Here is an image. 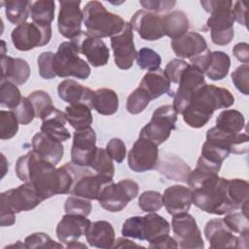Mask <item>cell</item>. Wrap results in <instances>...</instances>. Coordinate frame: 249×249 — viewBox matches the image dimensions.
Masks as SVG:
<instances>
[{"label":"cell","instance_id":"74e56055","mask_svg":"<svg viewBox=\"0 0 249 249\" xmlns=\"http://www.w3.org/2000/svg\"><path fill=\"white\" fill-rule=\"evenodd\" d=\"M227 189L229 198L234 210L241 209L245 203H248L249 184L247 181L239 178L228 179Z\"/></svg>","mask_w":249,"mask_h":249},{"label":"cell","instance_id":"2e32d148","mask_svg":"<svg viewBox=\"0 0 249 249\" xmlns=\"http://www.w3.org/2000/svg\"><path fill=\"white\" fill-rule=\"evenodd\" d=\"M96 134L93 128L87 127L76 130L71 147V161L77 166H89L96 150Z\"/></svg>","mask_w":249,"mask_h":249},{"label":"cell","instance_id":"277c9868","mask_svg":"<svg viewBox=\"0 0 249 249\" xmlns=\"http://www.w3.org/2000/svg\"><path fill=\"white\" fill-rule=\"evenodd\" d=\"M232 1L228 0L200 1L202 8L210 14L206 25L210 29L211 40L215 45L226 46L233 38V22L235 19L232 13Z\"/></svg>","mask_w":249,"mask_h":249},{"label":"cell","instance_id":"8fae6325","mask_svg":"<svg viewBox=\"0 0 249 249\" xmlns=\"http://www.w3.org/2000/svg\"><path fill=\"white\" fill-rule=\"evenodd\" d=\"M178 84L179 87L174 94L172 106L177 114H182L191 102L195 93L201 87L206 85L204 73L197 67L189 64L183 72Z\"/></svg>","mask_w":249,"mask_h":249},{"label":"cell","instance_id":"f5cc1de1","mask_svg":"<svg viewBox=\"0 0 249 249\" xmlns=\"http://www.w3.org/2000/svg\"><path fill=\"white\" fill-rule=\"evenodd\" d=\"M142 221L143 216L129 217L123 224L122 234L124 237H131L139 240H144L142 232Z\"/></svg>","mask_w":249,"mask_h":249},{"label":"cell","instance_id":"680465c9","mask_svg":"<svg viewBox=\"0 0 249 249\" xmlns=\"http://www.w3.org/2000/svg\"><path fill=\"white\" fill-rule=\"evenodd\" d=\"M176 4L175 1L167 0H141L140 5L152 13H162L170 10Z\"/></svg>","mask_w":249,"mask_h":249},{"label":"cell","instance_id":"30bf717a","mask_svg":"<svg viewBox=\"0 0 249 249\" xmlns=\"http://www.w3.org/2000/svg\"><path fill=\"white\" fill-rule=\"evenodd\" d=\"M171 228L178 247L184 249H202L204 247L201 231L195 218L188 212L174 215Z\"/></svg>","mask_w":249,"mask_h":249},{"label":"cell","instance_id":"8992f818","mask_svg":"<svg viewBox=\"0 0 249 249\" xmlns=\"http://www.w3.org/2000/svg\"><path fill=\"white\" fill-rule=\"evenodd\" d=\"M53 68L56 76L60 78L76 77L86 80L90 75L89 64L79 56V52L70 42H62L53 55Z\"/></svg>","mask_w":249,"mask_h":249},{"label":"cell","instance_id":"9c48e42d","mask_svg":"<svg viewBox=\"0 0 249 249\" xmlns=\"http://www.w3.org/2000/svg\"><path fill=\"white\" fill-rule=\"evenodd\" d=\"M11 38L17 50L30 51L49 44L52 39V27L51 24L24 22L13 29Z\"/></svg>","mask_w":249,"mask_h":249},{"label":"cell","instance_id":"44dd1931","mask_svg":"<svg viewBox=\"0 0 249 249\" xmlns=\"http://www.w3.org/2000/svg\"><path fill=\"white\" fill-rule=\"evenodd\" d=\"M32 151L38 157L53 165H56L62 159L64 147L60 141L40 131L32 138Z\"/></svg>","mask_w":249,"mask_h":249},{"label":"cell","instance_id":"9f6ffc18","mask_svg":"<svg viewBox=\"0 0 249 249\" xmlns=\"http://www.w3.org/2000/svg\"><path fill=\"white\" fill-rule=\"evenodd\" d=\"M54 53L52 52H44L38 56V69L39 74L43 79H53L56 75L53 72V59Z\"/></svg>","mask_w":249,"mask_h":249},{"label":"cell","instance_id":"8d00e7d4","mask_svg":"<svg viewBox=\"0 0 249 249\" xmlns=\"http://www.w3.org/2000/svg\"><path fill=\"white\" fill-rule=\"evenodd\" d=\"M244 116L234 109H226L222 111L216 119V127L226 132L239 133L244 128Z\"/></svg>","mask_w":249,"mask_h":249},{"label":"cell","instance_id":"83f0119b","mask_svg":"<svg viewBox=\"0 0 249 249\" xmlns=\"http://www.w3.org/2000/svg\"><path fill=\"white\" fill-rule=\"evenodd\" d=\"M1 80H8L17 86L26 83L30 76V67L26 60L7 55L1 56Z\"/></svg>","mask_w":249,"mask_h":249},{"label":"cell","instance_id":"816d5d0a","mask_svg":"<svg viewBox=\"0 0 249 249\" xmlns=\"http://www.w3.org/2000/svg\"><path fill=\"white\" fill-rule=\"evenodd\" d=\"M11 111L16 115L18 123L23 125L30 124L35 118L34 108L28 97H22L19 104Z\"/></svg>","mask_w":249,"mask_h":249},{"label":"cell","instance_id":"ba28073f","mask_svg":"<svg viewBox=\"0 0 249 249\" xmlns=\"http://www.w3.org/2000/svg\"><path fill=\"white\" fill-rule=\"evenodd\" d=\"M139 192L138 184L131 179H124L117 184L110 182L101 191L97 200L102 208L109 212L123 210L135 198Z\"/></svg>","mask_w":249,"mask_h":249},{"label":"cell","instance_id":"e575fe53","mask_svg":"<svg viewBox=\"0 0 249 249\" xmlns=\"http://www.w3.org/2000/svg\"><path fill=\"white\" fill-rule=\"evenodd\" d=\"M230 66L231 58L226 53L222 51L211 52V57L204 73L210 80L219 81L228 75Z\"/></svg>","mask_w":249,"mask_h":249},{"label":"cell","instance_id":"7402d4cb","mask_svg":"<svg viewBox=\"0 0 249 249\" xmlns=\"http://www.w3.org/2000/svg\"><path fill=\"white\" fill-rule=\"evenodd\" d=\"M210 248H236L237 236L226 226L223 219H212L204 228Z\"/></svg>","mask_w":249,"mask_h":249},{"label":"cell","instance_id":"ab89813d","mask_svg":"<svg viewBox=\"0 0 249 249\" xmlns=\"http://www.w3.org/2000/svg\"><path fill=\"white\" fill-rule=\"evenodd\" d=\"M55 4L52 0L31 1L30 17L33 22L39 24H51L54 18Z\"/></svg>","mask_w":249,"mask_h":249},{"label":"cell","instance_id":"681fc988","mask_svg":"<svg viewBox=\"0 0 249 249\" xmlns=\"http://www.w3.org/2000/svg\"><path fill=\"white\" fill-rule=\"evenodd\" d=\"M138 205L144 212H156L162 207V195L156 191H145L138 198Z\"/></svg>","mask_w":249,"mask_h":249},{"label":"cell","instance_id":"be15d7a7","mask_svg":"<svg viewBox=\"0 0 249 249\" xmlns=\"http://www.w3.org/2000/svg\"><path fill=\"white\" fill-rule=\"evenodd\" d=\"M149 247L151 248H177L178 244L176 242V240L174 239V237H171L169 234L161 239H160L159 241L149 244Z\"/></svg>","mask_w":249,"mask_h":249},{"label":"cell","instance_id":"e0dca14e","mask_svg":"<svg viewBox=\"0 0 249 249\" xmlns=\"http://www.w3.org/2000/svg\"><path fill=\"white\" fill-rule=\"evenodd\" d=\"M81 1H59L57 26L59 33L68 39H74L82 30L83 11L80 9Z\"/></svg>","mask_w":249,"mask_h":249},{"label":"cell","instance_id":"94428289","mask_svg":"<svg viewBox=\"0 0 249 249\" xmlns=\"http://www.w3.org/2000/svg\"><path fill=\"white\" fill-rule=\"evenodd\" d=\"M246 5L243 1H236L232 4V13L234 19L242 25L246 26Z\"/></svg>","mask_w":249,"mask_h":249},{"label":"cell","instance_id":"1f68e13d","mask_svg":"<svg viewBox=\"0 0 249 249\" xmlns=\"http://www.w3.org/2000/svg\"><path fill=\"white\" fill-rule=\"evenodd\" d=\"M189 27V18L182 11H172L161 17L162 32L172 40L186 34Z\"/></svg>","mask_w":249,"mask_h":249},{"label":"cell","instance_id":"cb8c5ba5","mask_svg":"<svg viewBox=\"0 0 249 249\" xmlns=\"http://www.w3.org/2000/svg\"><path fill=\"white\" fill-rule=\"evenodd\" d=\"M171 48L178 57L189 58L190 60L208 49L204 37L193 31L187 32L183 36L172 40Z\"/></svg>","mask_w":249,"mask_h":249},{"label":"cell","instance_id":"4316f807","mask_svg":"<svg viewBox=\"0 0 249 249\" xmlns=\"http://www.w3.org/2000/svg\"><path fill=\"white\" fill-rule=\"evenodd\" d=\"M86 238L92 247L109 249L115 243V231L113 226L107 221H96L89 225L87 230Z\"/></svg>","mask_w":249,"mask_h":249},{"label":"cell","instance_id":"d6986e66","mask_svg":"<svg viewBox=\"0 0 249 249\" xmlns=\"http://www.w3.org/2000/svg\"><path fill=\"white\" fill-rule=\"evenodd\" d=\"M130 24L144 40L156 41L164 36L161 28V17L155 13L139 10L132 16Z\"/></svg>","mask_w":249,"mask_h":249},{"label":"cell","instance_id":"c3c4849f","mask_svg":"<svg viewBox=\"0 0 249 249\" xmlns=\"http://www.w3.org/2000/svg\"><path fill=\"white\" fill-rule=\"evenodd\" d=\"M91 203L89 199L71 196H69L64 204V211L66 214H75V215H82L88 217L91 211Z\"/></svg>","mask_w":249,"mask_h":249},{"label":"cell","instance_id":"d6a6232c","mask_svg":"<svg viewBox=\"0 0 249 249\" xmlns=\"http://www.w3.org/2000/svg\"><path fill=\"white\" fill-rule=\"evenodd\" d=\"M90 108L101 115H113L119 109V97L111 89H98L93 91Z\"/></svg>","mask_w":249,"mask_h":249},{"label":"cell","instance_id":"603a6c76","mask_svg":"<svg viewBox=\"0 0 249 249\" xmlns=\"http://www.w3.org/2000/svg\"><path fill=\"white\" fill-rule=\"evenodd\" d=\"M206 140L222 146L230 153L244 154L248 151L249 137L246 133L226 132L214 126L207 130Z\"/></svg>","mask_w":249,"mask_h":249},{"label":"cell","instance_id":"ffe728a7","mask_svg":"<svg viewBox=\"0 0 249 249\" xmlns=\"http://www.w3.org/2000/svg\"><path fill=\"white\" fill-rule=\"evenodd\" d=\"M90 224V220L85 216L66 214L58 222L55 233L59 241L67 244L85 234Z\"/></svg>","mask_w":249,"mask_h":249},{"label":"cell","instance_id":"b9f144b4","mask_svg":"<svg viewBox=\"0 0 249 249\" xmlns=\"http://www.w3.org/2000/svg\"><path fill=\"white\" fill-rule=\"evenodd\" d=\"M27 97L34 108L35 118L43 120L54 109L51 96L44 90H34Z\"/></svg>","mask_w":249,"mask_h":249},{"label":"cell","instance_id":"7c38bea8","mask_svg":"<svg viewBox=\"0 0 249 249\" xmlns=\"http://www.w3.org/2000/svg\"><path fill=\"white\" fill-rule=\"evenodd\" d=\"M113 182V178L105 177L75 165V180L70 194L88 199H97L102 189Z\"/></svg>","mask_w":249,"mask_h":249},{"label":"cell","instance_id":"60d3db41","mask_svg":"<svg viewBox=\"0 0 249 249\" xmlns=\"http://www.w3.org/2000/svg\"><path fill=\"white\" fill-rule=\"evenodd\" d=\"M89 166L91 169L99 175L113 178L115 173V167L111 157L108 155L105 149L96 148L94 155L90 160Z\"/></svg>","mask_w":249,"mask_h":249},{"label":"cell","instance_id":"52a82bcc","mask_svg":"<svg viewBox=\"0 0 249 249\" xmlns=\"http://www.w3.org/2000/svg\"><path fill=\"white\" fill-rule=\"evenodd\" d=\"M177 115L173 106H160L154 111L151 121L141 129L139 137L150 140L158 146L162 144L176 128Z\"/></svg>","mask_w":249,"mask_h":249},{"label":"cell","instance_id":"91938a15","mask_svg":"<svg viewBox=\"0 0 249 249\" xmlns=\"http://www.w3.org/2000/svg\"><path fill=\"white\" fill-rule=\"evenodd\" d=\"M0 225L1 227H9L16 222V213L11 209V207L4 201L0 200Z\"/></svg>","mask_w":249,"mask_h":249},{"label":"cell","instance_id":"f907efd6","mask_svg":"<svg viewBox=\"0 0 249 249\" xmlns=\"http://www.w3.org/2000/svg\"><path fill=\"white\" fill-rule=\"evenodd\" d=\"M26 248H62L63 245L54 242L44 232H34L24 239Z\"/></svg>","mask_w":249,"mask_h":249},{"label":"cell","instance_id":"7bdbcfd3","mask_svg":"<svg viewBox=\"0 0 249 249\" xmlns=\"http://www.w3.org/2000/svg\"><path fill=\"white\" fill-rule=\"evenodd\" d=\"M22 96L18 86L8 80H1L0 85V104L13 110L16 108Z\"/></svg>","mask_w":249,"mask_h":249},{"label":"cell","instance_id":"5b68a950","mask_svg":"<svg viewBox=\"0 0 249 249\" xmlns=\"http://www.w3.org/2000/svg\"><path fill=\"white\" fill-rule=\"evenodd\" d=\"M83 21L87 33L99 39L118 34L125 24L122 17L107 11L98 1H89L85 5Z\"/></svg>","mask_w":249,"mask_h":249},{"label":"cell","instance_id":"f6af8a7d","mask_svg":"<svg viewBox=\"0 0 249 249\" xmlns=\"http://www.w3.org/2000/svg\"><path fill=\"white\" fill-rule=\"evenodd\" d=\"M137 65L143 69L149 71H155L160 68L161 63L160 55L150 48H141L136 54Z\"/></svg>","mask_w":249,"mask_h":249},{"label":"cell","instance_id":"4dcf8cb0","mask_svg":"<svg viewBox=\"0 0 249 249\" xmlns=\"http://www.w3.org/2000/svg\"><path fill=\"white\" fill-rule=\"evenodd\" d=\"M41 131L51 137L63 142L70 138V132L65 127L67 121L65 113L54 108L45 119L42 120Z\"/></svg>","mask_w":249,"mask_h":249},{"label":"cell","instance_id":"7a4b0ae2","mask_svg":"<svg viewBox=\"0 0 249 249\" xmlns=\"http://www.w3.org/2000/svg\"><path fill=\"white\" fill-rule=\"evenodd\" d=\"M233 103L234 97L229 89L215 85H204L183 111V120L189 126L199 128L209 122L215 110L229 108Z\"/></svg>","mask_w":249,"mask_h":249},{"label":"cell","instance_id":"6125c7cd","mask_svg":"<svg viewBox=\"0 0 249 249\" xmlns=\"http://www.w3.org/2000/svg\"><path fill=\"white\" fill-rule=\"evenodd\" d=\"M233 55L244 64L249 62V45L247 43H238L232 49Z\"/></svg>","mask_w":249,"mask_h":249},{"label":"cell","instance_id":"ac0fdd59","mask_svg":"<svg viewBox=\"0 0 249 249\" xmlns=\"http://www.w3.org/2000/svg\"><path fill=\"white\" fill-rule=\"evenodd\" d=\"M0 200L6 202L15 213L29 211L43 201L35 190L26 183L2 193Z\"/></svg>","mask_w":249,"mask_h":249},{"label":"cell","instance_id":"6f0895ef","mask_svg":"<svg viewBox=\"0 0 249 249\" xmlns=\"http://www.w3.org/2000/svg\"><path fill=\"white\" fill-rule=\"evenodd\" d=\"M106 152L111 157L112 160L121 163L125 156H126V149L124 141L120 138H112L106 145Z\"/></svg>","mask_w":249,"mask_h":249},{"label":"cell","instance_id":"03108f58","mask_svg":"<svg viewBox=\"0 0 249 249\" xmlns=\"http://www.w3.org/2000/svg\"><path fill=\"white\" fill-rule=\"evenodd\" d=\"M66 247L67 248H79V247H82V248H86L87 249V246L83 243H80L78 242L77 240H74V241H71L69 243L66 244Z\"/></svg>","mask_w":249,"mask_h":249},{"label":"cell","instance_id":"3957f363","mask_svg":"<svg viewBox=\"0 0 249 249\" xmlns=\"http://www.w3.org/2000/svg\"><path fill=\"white\" fill-rule=\"evenodd\" d=\"M228 179L214 174L192 190V202L209 214L224 215L234 210L227 189Z\"/></svg>","mask_w":249,"mask_h":249},{"label":"cell","instance_id":"9a60e30c","mask_svg":"<svg viewBox=\"0 0 249 249\" xmlns=\"http://www.w3.org/2000/svg\"><path fill=\"white\" fill-rule=\"evenodd\" d=\"M79 53H83L93 67L104 66L108 63L110 52L106 44L99 38L82 31L71 40Z\"/></svg>","mask_w":249,"mask_h":249},{"label":"cell","instance_id":"6da1fadb","mask_svg":"<svg viewBox=\"0 0 249 249\" xmlns=\"http://www.w3.org/2000/svg\"><path fill=\"white\" fill-rule=\"evenodd\" d=\"M16 174L20 181L30 185L42 200H45L55 195L70 194L75 180V164L67 162L55 168V165L30 151L17 160Z\"/></svg>","mask_w":249,"mask_h":249},{"label":"cell","instance_id":"db71d44e","mask_svg":"<svg viewBox=\"0 0 249 249\" xmlns=\"http://www.w3.org/2000/svg\"><path fill=\"white\" fill-rule=\"evenodd\" d=\"M231 80L235 88L244 95L249 94V65L242 64L231 73Z\"/></svg>","mask_w":249,"mask_h":249},{"label":"cell","instance_id":"4fadbf2b","mask_svg":"<svg viewBox=\"0 0 249 249\" xmlns=\"http://www.w3.org/2000/svg\"><path fill=\"white\" fill-rule=\"evenodd\" d=\"M133 28L126 22L121 32L111 37V47L114 53L115 64L123 70L132 67L137 52L133 42Z\"/></svg>","mask_w":249,"mask_h":249},{"label":"cell","instance_id":"5bb4252c","mask_svg":"<svg viewBox=\"0 0 249 249\" xmlns=\"http://www.w3.org/2000/svg\"><path fill=\"white\" fill-rule=\"evenodd\" d=\"M158 160V145L140 137L134 142L127 155L128 166L134 172H145L156 168Z\"/></svg>","mask_w":249,"mask_h":249},{"label":"cell","instance_id":"d4e9b609","mask_svg":"<svg viewBox=\"0 0 249 249\" xmlns=\"http://www.w3.org/2000/svg\"><path fill=\"white\" fill-rule=\"evenodd\" d=\"M192 203V190L182 185L170 186L162 195V205L172 216L188 212Z\"/></svg>","mask_w":249,"mask_h":249},{"label":"cell","instance_id":"f1b7e54d","mask_svg":"<svg viewBox=\"0 0 249 249\" xmlns=\"http://www.w3.org/2000/svg\"><path fill=\"white\" fill-rule=\"evenodd\" d=\"M170 231L169 223L157 213H149L143 216L142 232L143 239L149 244L155 243L160 239L167 236Z\"/></svg>","mask_w":249,"mask_h":249},{"label":"cell","instance_id":"f546056e","mask_svg":"<svg viewBox=\"0 0 249 249\" xmlns=\"http://www.w3.org/2000/svg\"><path fill=\"white\" fill-rule=\"evenodd\" d=\"M139 87L148 92L151 99L158 98L164 93L172 95L170 93V81L164 70L160 68L147 72L140 82Z\"/></svg>","mask_w":249,"mask_h":249},{"label":"cell","instance_id":"484cf974","mask_svg":"<svg viewBox=\"0 0 249 249\" xmlns=\"http://www.w3.org/2000/svg\"><path fill=\"white\" fill-rule=\"evenodd\" d=\"M58 96L70 105L83 103L90 107L93 90L70 79L63 80L57 86ZM91 109V108H90Z\"/></svg>","mask_w":249,"mask_h":249},{"label":"cell","instance_id":"11a10c76","mask_svg":"<svg viewBox=\"0 0 249 249\" xmlns=\"http://www.w3.org/2000/svg\"><path fill=\"white\" fill-rule=\"evenodd\" d=\"M188 66H189V63L186 62L184 59H180V58L171 59L164 68V72L168 77L170 83L178 84L183 72Z\"/></svg>","mask_w":249,"mask_h":249},{"label":"cell","instance_id":"e7e4bbea","mask_svg":"<svg viewBox=\"0 0 249 249\" xmlns=\"http://www.w3.org/2000/svg\"><path fill=\"white\" fill-rule=\"evenodd\" d=\"M113 247L114 248H126V247H128V248H130V247H141V248H144L143 246H140V245L132 242L131 240L124 238V237H120L117 240H115V243H114Z\"/></svg>","mask_w":249,"mask_h":249},{"label":"cell","instance_id":"f35d334b","mask_svg":"<svg viewBox=\"0 0 249 249\" xmlns=\"http://www.w3.org/2000/svg\"><path fill=\"white\" fill-rule=\"evenodd\" d=\"M5 5V13L7 19L13 23L19 25L24 23L30 16L31 1L10 0L3 3Z\"/></svg>","mask_w":249,"mask_h":249},{"label":"cell","instance_id":"836d02e7","mask_svg":"<svg viewBox=\"0 0 249 249\" xmlns=\"http://www.w3.org/2000/svg\"><path fill=\"white\" fill-rule=\"evenodd\" d=\"M158 169L167 178L183 182H187V178L191 172L190 166L187 165L184 160L175 156L162 159Z\"/></svg>","mask_w":249,"mask_h":249},{"label":"cell","instance_id":"7dc6e473","mask_svg":"<svg viewBox=\"0 0 249 249\" xmlns=\"http://www.w3.org/2000/svg\"><path fill=\"white\" fill-rule=\"evenodd\" d=\"M18 121L12 111H0V138L7 140L14 137L18 130Z\"/></svg>","mask_w":249,"mask_h":249},{"label":"cell","instance_id":"d590c367","mask_svg":"<svg viewBox=\"0 0 249 249\" xmlns=\"http://www.w3.org/2000/svg\"><path fill=\"white\" fill-rule=\"evenodd\" d=\"M65 116L68 123L76 130L89 127L92 123V115L90 112V107L79 103L74 105H69L65 108Z\"/></svg>","mask_w":249,"mask_h":249},{"label":"cell","instance_id":"bcb514c9","mask_svg":"<svg viewBox=\"0 0 249 249\" xmlns=\"http://www.w3.org/2000/svg\"><path fill=\"white\" fill-rule=\"evenodd\" d=\"M226 226L233 232V233H244L249 230V222H248V213H245L243 210L229 212L228 215L223 219Z\"/></svg>","mask_w":249,"mask_h":249},{"label":"cell","instance_id":"ee69618b","mask_svg":"<svg viewBox=\"0 0 249 249\" xmlns=\"http://www.w3.org/2000/svg\"><path fill=\"white\" fill-rule=\"evenodd\" d=\"M151 100L148 92L141 87H138L128 95L126 100V110L132 115L139 114L146 109Z\"/></svg>","mask_w":249,"mask_h":249}]
</instances>
